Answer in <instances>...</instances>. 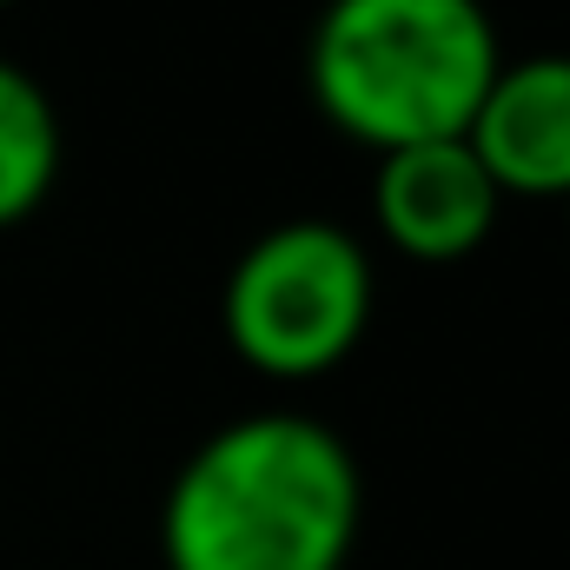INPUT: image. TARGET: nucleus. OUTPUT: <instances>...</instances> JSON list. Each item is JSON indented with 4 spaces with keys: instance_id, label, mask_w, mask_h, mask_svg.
Returning <instances> with one entry per match:
<instances>
[{
    "instance_id": "nucleus-6",
    "label": "nucleus",
    "mask_w": 570,
    "mask_h": 570,
    "mask_svg": "<svg viewBox=\"0 0 570 570\" xmlns=\"http://www.w3.org/2000/svg\"><path fill=\"white\" fill-rule=\"evenodd\" d=\"M60 114H53V94L0 53V233L33 219L60 179Z\"/></svg>"
},
{
    "instance_id": "nucleus-3",
    "label": "nucleus",
    "mask_w": 570,
    "mask_h": 570,
    "mask_svg": "<svg viewBox=\"0 0 570 570\" xmlns=\"http://www.w3.org/2000/svg\"><path fill=\"white\" fill-rule=\"evenodd\" d=\"M372 253L338 219H279L226 273L219 325L259 379H318L372 325Z\"/></svg>"
},
{
    "instance_id": "nucleus-7",
    "label": "nucleus",
    "mask_w": 570,
    "mask_h": 570,
    "mask_svg": "<svg viewBox=\"0 0 570 570\" xmlns=\"http://www.w3.org/2000/svg\"><path fill=\"white\" fill-rule=\"evenodd\" d=\"M0 7H13V0H0Z\"/></svg>"
},
{
    "instance_id": "nucleus-2",
    "label": "nucleus",
    "mask_w": 570,
    "mask_h": 570,
    "mask_svg": "<svg viewBox=\"0 0 570 570\" xmlns=\"http://www.w3.org/2000/svg\"><path fill=\"white\" fill-rule=\"evenodd\" d=\"M498 67L484 0H325L305 40L312 107L372 153L464 140Z\"/></svg>"
},
{
    "instance_id": "nucleus-5",
    "label": "nucleus",
    "mask_w": 570,
    "mask_h": 570,
    "mask_svg": "<svg viewBox=\"0 0 570 570\" xmlns=\"http://www.w3.org/2000/svg\"><path fill=\"white\" fill-rule=\"evenodd\" d=\"M464 146L504 199H570V53L504 60Z\"/></svg>"
},
{
    "instance_id": "nucleus-4",
    "label": "nucleus",
    "mask_w": 570,
    "mask_h": 570,
    "mask_svg": "<svg viewBox=\"0 0 570 570\" xmlns=\"http://www.w3.org/2000/svg\"><path fill=\"white\" fill-rule=\"evenodd\" d=\"M504 193L478 166L464 140H425L379 153L372 173V226L419 266H451L471 259L498 233Z\"/></svg>"
},
{
    "instance_id": "nucleus-1",
    "label": "nucleus",
    "mask_w": 570,
    "mask_h": 570,
    "mask_svg": "<svg viewBox=\"0 0 570 570\" xmlns=\"http://www.w3.org/2000/svg\"><path fill=\"white\" fill-rule=\"evenodd\" d=\"M365 518L358 458L312 412H246L173 471L166 570H345Z\"/></svg>"
}]
</instances>
